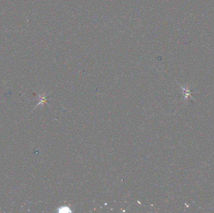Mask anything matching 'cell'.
Wrapping results in <instances>:
<instances>
[{
  "mask_svg": "<svg viewBox=\"0 0 214 213\" xmlns=\"http://www.w3.org/2000/svg\"><path fill=\"white\" fill-rule=\"evenodd\" d=\"M179 86H180V88H181L182 90V95H183V99H184V101H185V102L187 101V100H189V97H190V98H192L194 100H195L193 98L192 96V93H193L194 91H193L192 90H190V88H189L188 86H186V87H183V86H182L180 85H179Z\"/></svg>",
  "mask_w": 214,
  "mask_h": 213,
  "instance_id": "cell-1",
  "label": "cell"
},
{
  "mask_svg": "<svg viewBox=\"0 0 214 213\" xmlns=\"http://www.w3.org/2000/svg\"><path fill=\"white\" fill-rule=\"evenodd\" d=\"M38 95L40 96V101L39 102V103L37 105V106L40 105H42L43 106L47 103V100H48V98H47V96L45 94H43L42 95H40L38 94Z\"/></svg>",
  "mask_w": 214,
  "mask_h": 213,
  "instance_id": "cell-2",
  "label": "cell"
}]
</instances>
